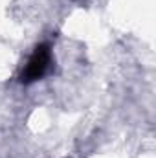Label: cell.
<instances>
[{
	"mask_svg": "<svg viewBox=\"0 0 156 158\" xmlns=\"http://www.w3.org/2000/svg\"><path fill=\"white\" fill-rule=\"evenodd\" d=\"M50 61H51L50 48H48L46 44L37 46L35 52H33V55L30 57L26 68H24L22 74H20V81H22V83H33V81L40 79L46 74V70H48V66H50Z\"/></svg>",
	"mask_w": 156,
	"mask_h": 158,
	"instance_id": "obj_1",
	"label": "cell"
}]
</instances>
